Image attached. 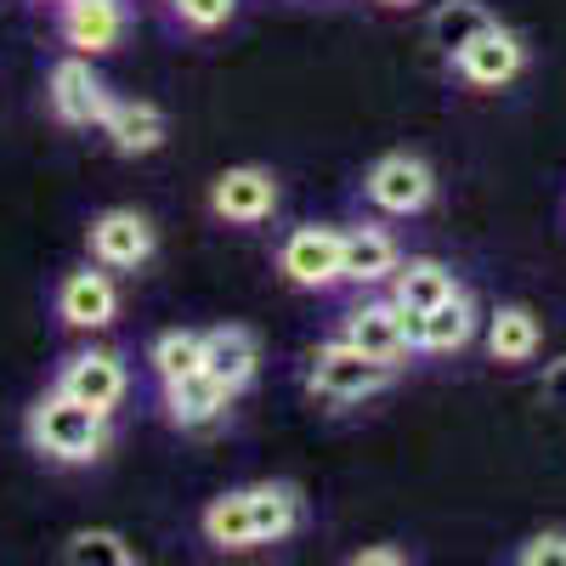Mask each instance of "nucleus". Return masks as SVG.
<instances>
[{"mask_svg":"<svg viewBox=\"0 0 566 566\" xmlns=\"http://www.w3.org/2000/svg\"><path fill=\"white\" fill-rule=\"evenodd\" d=\"M29 442L52 464H97L108 453L114 431H108V413L85 408V402H74L63 391H45L29 408Z\"/></svg>","mask_w":566,"mask_h":566,"instance_id":"obj_1","label":"nucleus"},{"mask_svg":"<svg viewBox=\"0 0 566 566\" xmlns=\"http://www.w3.org/2000/svg\"><path fill=\"white\" fill-rule=\"evenodd\" d=\"M397 374H402V368L374 363L368 352H357L352 340H340V335H335V340H323V346H312V352H306L301 380H306V391H312L317 402L352 408V402H368V397L391 391Z\"/></svg>","mask_w":566,"mask_h":566,"instance_id":"obj_2","label":"nucleus"},{"mask_svg":"<svg viewBox=\"0 0 566 566\" xmlns=\"http://www.w3.org/2000/svg\"><path fill=\"white\" fill-rule=\"evenodd\" d=\"M340 340H352L357 352H368L374 363L408 368V357H419V312H402L391 295L357 301L340 317Z\"/></svg>","mask_w":566,"mask_h":566,"instance_id":"obj_3","label":"nucleus"},{"mask_svg":"<svg viewBox=\"0 0 566 566\" xmlns=\"http://www.w3.org/2000/svg\"><path fill=\"white\" fill-rule=\"evenodd\" d=\"M363 199L391 221H413L437 205V170L419 154H386L363 170Z\"/></svg>","mask_w":566,"mask_h":566,"instance_id":"obj_4","label":"nucleus"},{"mask_svg":"<svg viewBox=\"0 0 566 566\" xmlns=\"http://www.w3.org/2000/svg\"><path fill=\"white\" fill-rule=\"evenodd\" d=\"M340 244H346V227H328V221H301L283 232L277 244V272L306 295H323L340 283Z\"/></svg>","mask_w":566,"mask_h":566,"instance_id":"obj_5","label":"nucleus"},{"mask_svg":"<svg viewBox=\"0 0 566 566\" xmlns=\"http://www.w3.org/2000/svg\"><path fill=\"white\" fill-rule=\"evenodd\" d=\"M52 391H63V397H74V402H85V408H97V413H119V402H125V391H130V374H125V357L119 352H108V346H85V352H74V357H63V368H57V386Z\"/></svg>","mask_w":566,"mask_h":566,"instance_id":"obj_6","label":"nucleus"},{"mask_svg":"<svg viewBox=\"0 0 566 566\" xmlns=\"http://www.w3.org/2000/svg\"><path fill=\"white\" fill-rule=\"evenodd\" d=\"M448 69H453L470 91H499V85H510V80H522V69H527V40L493 18L476 40L464 45V52L448 57Z\"/></svg>","mask_w":566,"mask_h":566,"instance_id":"obj_7","label":"nucleus"},{"mask_svg":"<svg viewBox=\"0 0 566 566\" xmlns=\"http://www.w3.org/2000/svg\"><path fill=\"white\" fill-rule=\"evenodd\" d=\"M85 250H91V261L108 266V272H136V266L154 261L159 227L142 210H103L97 221L85 227Z\"/></svg>","mask_w":566,"mask_h":566,"instance_id":"obj_8","label":"nucleus"},{"mask_svg":"<svg viewBox=\"0 0 566 566\" xmlns=\"http://www.w3.org/2000/svg\"><path fill=\"white\" fill-rule=\"evenodd\" d=\"M45 103H52V114L63 119V125H74V130H91V125H103V114H108V103H114V91H108V80L91 69V57H63L57 69H52V80H45Z\"/></svg>","mask_w":566,"mask_h":566,"instance_id":"obj_9","label":"nucleus"},{"mask_svg":"<svg viewBox=\"0 0 566 566\" xmlns=\"http://www.w3.org/2000/svg\"><path fill=\"white\" fill-rule=\"evenodd\" d=\"M277 176L266 165H232L210 181V210L227 221V227H261L272 221L277 210Z\"/></svg>","mask_w":566,"mask_h":566,"instance_id":"obj_10","label":"nucleus"},{"mask_svg":"<svg viewBox=\"0 0 566 566\" xmlns=\"http://www.w3.org/2000/svg\"><path fill=\"white\" fill-rule=\"evenodd\" d=\"M57 317L69 328H80V335L114 328V317H119V283H114V272L97 266V261L63 272V283H57Z\"/></svg>","mask_w":566,"mask_h":566,"instance_id":"obj_11","label":"nucleus"},{"mask_svg":"<svg viewBox=\"0 0 566 566\" xmlns=\"http://www.w3.org/2000/svg\"><path fill=\"white\" fill-rule=\"evenodd\" d=\"M125 29H130L125 0H63L57 7V34L80 57H108L125 40Z\"/></svg>","mask_w":566,"mask_h":566,"instance_id":"obj_12","label":"nucleus"},{"mask_svg":"<svg viewBox=\"0 0 566 566\" xmlns=\"http://www.w3.org/2000/svg\"><path fill=\"white\" fill-rule=\"evenodd\" d=\"M402 261V244L391 239L386 227H346V244H340V283H352V290H380V283H391Z\"/></svg>","mask_w":566,"mask_h":566,"instance_id":"obj_13","label":"nucleus"},{"mask_svg":"<svg viewBox=\"0 0 566 566\" xmlns=\"http://www.w3.org/2000/svg\"><path fill=\"white\" fill-rule=\"evenodd\" d=\"M159 391H165V419L176 424V431H210V424L227 419V408H232V391L216 380L210 368L181 374V380H170Z\"/></svg>","mask_w":566,"mask_h":566,"instance_id":"obj_14","label":"nucleus"},{"mask_svg":"<svg viewBox=\"0 0 566 566\" xmlns=\"http://www.w3.org/2000/svg\"><path fill=\"white\" fill-rule=\"evenodd\" d=\"M97 130L114 142V154H119V159H148V154L165 148L170 119H165L154 103H142V97H114Z\"/></svg>","mask_w":566,"mask_h":566,"instance_id":"obj_15","label":"nucleus"},{"mask_svg":"<svg viewBox=\"0 0 566 566\" xmlns=\"http://www.w3.org/2000/svg\"><path fill=\"white\" fill-rule=\"evenodd\" d=\"M476 328H482V312H476V301H470L464 283H459L448 301H437L431 312H419V357H453V352H464L470 340H476Z\"/></svg>","mask_w":566,"mask_h":566,"instance_id":"obj_16","label":"nucleus"},{"mask_svg":"<svg viewBox=\"0 0 566 566\" xmlns=\"http://www.w3.org/2000/svg\"><path fill=\"white\" fill-rule=\"evenodd\" d=\"M205 368L232 397H239V391H250V380L261 374V340L250 335L244 323H221V328L205 335Z\"/></svg>","mask_w":566,"mask_h":566,"instance_id":"obj_17","label":"nucleus"},{"mask_svg":"<svg viewBox=\"0 0 566 566\" xmlns=\"http://www.w3.org/2000/svg\"><path fill=\"white\" fill-rule=\"evenodd\" d=\"M459 290V272L437 255H402L391 283H386V295L402 306V312H431L437 301H448Z\"/></svg>","mask_w":566,"mask_h":566,"instance_id":"obj_18","label":"nucleus"},{"mask_svg":"<svg viewBox=\"0 0 566 566\" xmlns=\"http://www.w3.org/2000/svg\"><path fill=\"white\" fill-rule=\"evenodd\" d=\"M301 488L295 482H255L250 488V533H255V549L266 544H290L301 533Z\"/></svg>","mask_w":566,"mask_h":566,"instance_id":"obj_19","label":"nucleus"},{"mask_svg":"<svg viewBox=\"0 0 566 566\" xmlns=\"http://www.w3.org/2000/svg\"><path fill=\"white\" fill-rule=\"evenodd\" d=\"M538 346H544V323H538L533 306L510 301V306H499V312L488 317V357H493V363L522 368V363L538 357Z\"/></svg>","mask_w":566,"mask_h":566,"instance_id":"obj_20","label":"nucleus"},{"mask_svg":"<svg viewBox=\"0 0 566 566\" xmlns=\"http://www.w3.org/2000/svg\"><path fill=\"white\" fill-rule=\"evenodd\" d=\"M199 533L216 549H255V533H250V488H232V493L210 499L205 515H199Z\"/></svg>","mask_w":566,"mask_h":566,"instance_id":"obj_21","label":"nucleus"},{"mask_svg":"<svg viewBox=\"0 0 566 566\" xmlns=\"http://www.w3.org/2000/svg\"><path fill=\"white\" fill-rule=\"evenodd\" d=\"M488 23H493V12L482 7V0H442V7L431 12V45H442V57H453V52H464V45L476 40Z\"/></svg>","mask_w":566,"mask_h":566,"instance_id":"obj_22","label":"nucleus"},{"mask_svg":"<svg viewBox=\"0 0 566 566\" xmlns=\"http://www.w3.org/2000/svg\"><path fill=\"white\" fill-rule=\"evenodd\" d=\"M148 368H154L159 386H170V380H181V374L205 368V335H199V328H165V335L148 346Z\"/></svg>","mask_w":566,"mask_h":566,"instance_id":"obj_23","label":"nucleus"},{"mask_svg":"<svg viewBox=\"0 0 566 566\" xmlns=\"http://www.w3.org/2000/svg\"><path fill=\"white\" fill-rule=\"evenodd\" d=\"M63 560H74V566H136V549L108 527H80L63 544Z\"/></svg>","mask_w":566,"mask_h":566,"instance_id":"obj_24","label":"nucleus"},{"mask_svg":"<svg viewBox=\"0 0 566 566\" xmlns=\"http://www.w3.org/2000/svg\"><path fill=\"white\" fill-rule=\"evenodd\" d=\"M170 12L181 29H193V34H216L232 23V12H239V0H170Z\"/></svg>","mask_w":566,"mask_h":566,"instance_id":"obj_25","label":"nucleus"},{"mask_svg":"<svg viewBox=\"0 0 566 566\" xmlns=\"http://www.w3.org/2000/svg\"><path fill=\"white\" fill-rule=\"evenodd\" d=\"M515 560L522 566H566V527H544L527 544H515Z\"/></svg>","mask_w":566,"mask_h":566,"instance_id":"obj_26","label":"nucleus"},{"mask_svg":"<svg viewBox=\"0 0 566 566\" xmlns=\"http://www.w3.org/2000/svg\"><path fill=\"white\" fill-rule=\"evenodd\" d=\"M352 566H408V549H391V544H368L352 555Z\"/></svg>","mask_w":566,"mask_h":566,"instance_id":"obj_27","label":"nucleus"},{"mask_svg":"<svg viewBox=\"0 0 566 566\" xmlns=\"http://www.w3.org/2000/svg\"><path fill=\"white\" fill-rule=\"evenodd\" d=\"M544 397H549V402H566V357L544 368Z\"/></svg>","mask_w":566,"mask_h":566,"instance_id":"obj_28","label":"nucleus"},{"mask_svg":"<svg viewBox=\"0 0 566 566\" xmlns=\"http://www.w3.org/2000/svg\"><path fill=\"white\" fill-rule=\"evenodd\" d=\"M380 7H391V12H402V7H419V0H380Z\"/></svg>","mask_w":566,"mask_h":566,"instance_id":"obj_29","label":"nucleus"},{"mask_svg":"<svg viewBox=\"0 0 566 566\" xmlns=\"http://www.w3.org/2000/svg\"><path fill=\"white\" fill-rule=\"evenodd\" d=\"M40 7H63V0H40Z\"/></svg>","mask_w":566,"mask_h":566,"instance_id":"obj_30","label":"nucleus"}]
</instances>
